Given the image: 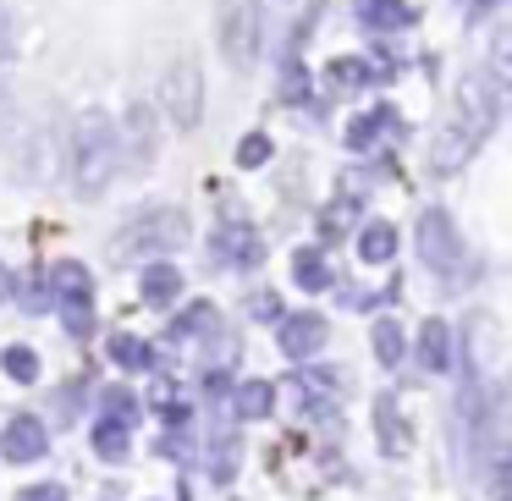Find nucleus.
Instances as JSON below:
<instances>
[{
    "label": "nucleus",
    "instance_id": "b1692460",
    "mask_svg": "<svg viewBox=\"0 0 512 501\" xmlns=\"http://www.w3.org/2000/svg\"><path fill=\"white\" fill-rule=\"evenodd\" d=\"M496 72H501V83H512V34L496 39Z\"/></svg>",
    "mask_w": 512,
    "mask_h": 501
},
{
    "label": "nucleus",
    "instance_id": "1a4fd4ad",
    "mask_svg": "<svg viewBox=\"0 0 512 501\" xmlns=\"http://www.w3.org/2000/svg\"><path fill=\"white\" fill-rule=\"evenodd\" d=\"M221 254L232 259L237 270H254L259 259H265V243H259V232H254L248 221H232V226L221 232Z\"/></svg>",
    "mask_w": 512,
    "mask_h": 501
},
{
    "label": "nucleus",
    "instance_id": "aec40b11",
    "mask_svg": "<svg viewBox=\"0 0 512 501\" xmlns=\"http://www.w3.org/2000/svg\"><path fill=\"white\" fill-rule=\"evenodd\" d=\"M298 281H303V287H309V292L331 281V270H325V259L314 254V248H309V254H298Z\"/></svg>",
    "mask_w": 512,
    "mask_h": 501
},
{
    "label": "nucleus",
    "instance_id": "4be33fe9",
    "mask_svg": "<svg viewBox=\"0 0 512 501\" xmlns=\"http://www.w3.org/2000/svg\"><path fill=\"white\" fill-rule=\"evenodd\" d=\"M94 446H100L105 457H122L127 452V430L122 424H100V430H94Z\"/></svg>",
    "mask_w": 512,
    "mask_h": 501
},
{
    "label": "nucleus",
    "instance_id": "2eb2a0df",
    "mask_svg": "<svg viewBox=\"0 0 512 501\" xmlns=\"http://www.w3.org/2000/svg\"><path fill=\"white\" fill-rule=\"evenodd\" d=\"M237 413H243V419H265L270 413V386L265 380H248V386L237 391Z\"/></svg>",
    "mask_w": 512,
    "mask_h": 501
},
{
    "label": "nucleus",
    "instance_id": "dca6fc26",
    "mask_svg": "<svg viewBox=\"0 0 512 501\" xmlns=\"http://www.w3.org/2000/svg\"><path fill=\"white\" fill-rule=\"evenodd\" d=\"M391 248H397V232H391V226H369V232L358 237V254L375 259V265H380V259H391Z\"/></svg>",
    "mask_w": 512,
    "mask_h": 501
},
{
    "label": "nucleus",
    "instance_id": "f8f14e48",
    "mask_svg": "<svg viewBox=\"0 0 512 501\" xmlns=\"http://www.w3.org/2000/svg\"><path fill=\"white\" fill-rule=\"evenodd\" d=\"M485 490H490V501H512V441L496 446V457L485 468Z\"/></svg>",
    "mask_w": 512,
    "mask_h": 501
},
{
    "label": "nucleus",
    "instance_id": "f3484780",
    "mask_svg": "<svg viewBox=\"0 0 512 501\" xmlns=\"http://www.w3.org/2000/svg\"><path fill=\"white\" fill-rule=\"evenodd\" d=\"M375 353H380V364H397V358H402V331L391 320L375 325Z\"/></svg>",
    "mask_w": 512,
    "mask_h": 501
},
{
    "label": "nucleus",
    "instance_id": "bb28decb",
    "mask_svg": "<svg viewBox=\"0 0 512 501\" xmlns=\"http://www.w3.org/2000/svg\"><path fill=\"white\" fill-rule=\"evenodd\" d=\"M6 292H12V276H6V270H0V298H6Z\"/></svg>",
    "mask_w": 512,
    "mask_h": 501
},
{
    "label": "nucleus",
    "instance_id": "6e6552de",
    "mask_svg": "<svg viewBox=\"0 0 512 501\" xmlns=\"http://www.w3.org/2000/svg\"><path fill=\"white\" fill-rule=\"evenodd\" d=\"M320 347H325V320L320 314H292V320H281V353L314 358Z\"/></svg>",
    "mask_w": 512,
    "mask_h": 501
},
{
    "label": "nucleus",
    "instance_id": "a878e982",
    "mask_svg": "<svg viewBox=\"0 0 512 501\" xmlns=\"http://www.w3.org/2000/svg\"><path fill=\"white\" fill-rule=\"evenodd\" d=\"M265 138H248V144H243V160H248V166H254V160H265Z\"/></svg>",
    "mask_w": 512,
    "mask_h": 501
},
{
    "label": "nucleus",
    "instance_id": "9b49d317",
    "mask_svg": "<svg viewBox=\"0 0 512 501\" xmlns=\"http://www.w3.org/2000/svg\"><path fill=\"white\" fill-rule=\"evenodd\" d=\"M419 358H424V369H446V364H452V331H446V320H424Z\"/></svg>",
    "mask_w": 512,
    "mask_h": 501
},
{
    "label": "nucleus",
    "instance_id": "412c9836",
    "mask_svg": "<svg viewBox=\"0 0 512 501\" xmlns=\"http://www.w3.org/2000/svg\"><path fill=\"white\" fill-rule=\"evenodd\" d=\"M56 292H72V298H83V292H89V270L83 265H56Z\"/></svg>",
    "mask_w": 512,
    "mask_h": 501
},
{
    "label": "nucleus",
    "instance_id": "20e7f679",
    "mask_svg": "<svg viewBox=\"0 0 512 501\" xmlns=\"http://www.w3.org/2000/svg\"><path fill=\"white\" fill-rule=\"evenodd\" d=\"M413 237H419V259L430 270H441V276L457 265V254H463L457 226H452V215H446V210H424L419 215V232H413Z\"/></svg>",
    "mask_w": 512,
    "mask_h": 501
},
{
    "label": "nucleus",
    "instance_id": "9d476101",
    "mask_svg": "<svg viewBox=\"0 0 512 501\" xmlns=\"http://www.w3.org/2000/svg\"><path fill=\"white\" fill-rule=\"evenodd\" d=\"M155 149H160V138H155V111L138 100L133 111H127V155H133V160H155Z\"/></svg>",
    "mask_w": 512,
    "mask_h": 501
},
{
    "label": "nucleus",
    "instance_id": "39448f33",
    "mask_svg": "<svg viewBox=\"0 0 512 501\" xmlns=\"http://www.w3.org/2000/svg\"><path fill=\"white\" fill-rule=\"evenodd\" d=\"M166 111L177 127H199L204 116V78L193 61H177V67L166 72Z\"/></svg>",
    "mask_w": 512,
    "mask_h": 501
},
{
    "label": "nucleus",
    "instance_id": "4468645a",
    "mask_svg": "<svg viewBox=\"0 0 512 501\" xmlns=\"http://www.w3.org/2000/svg\"><path fill=\"white\" fill-rule=\"evenodd\" d=\"M177 287H182L177 265H144V298L149 303H171V298H177Z\"/></svg>",
    "mask_w": 512,
    "mask_h": 501
},
{
    "label": "nucleus",
    "instance_id": "393cba45",
    "mask_svg": "<svg viewBox=\"0 0 512 501\" xmlns=\"http://www.w3.org/2000/svg\"><path fill=\"white\" fill-rule=\"evenodd\" d=\"M17 501H67V490H61V485H28Z\"/></svg>",
    "mask_w": 512,
    "mask_h": 501
},
{
    "label": "nucleus",
    "instance_id": "a211bd4d",
    "mask_svg": "<svg viewBox=\"0 0 512 501\" xmlns=\"http://www.w3.org/2000/svg\"><path fill=\"white\" fill-rule=\"evenodd\" d=\"M111 358H116V364H127V369H144V364H149V347L133 342V336H116V342H111Z\"/></svg>",
    "mask_w": 512,
    "mask_h": 501
},
{
    "label": "nucleus",
    "instance_id": "ddd939ff",
    "mask_svg": "<svg viewBox=\"0 0 512 501\" xmlns=\"http://www.w3.org/2000/svg\"><path fill=\"white\" fill-rule=\"evenodd\" d=\"M375 424H380V446H386V452H402V446H408V424L397 419V402L391 397L375 402Z\"/></svg>",
    "mask_w": 512,
    "mask_h": 501
},
{
    "label": "nucleus",
    "instance_id": "7ed1b4c3",
    "mask_svg": "<svg viewBox=\"0 0 512 501\" xmlns=\"http://www.w3.org/2000/svg\"><path fill=\"white\" fill-rule=\"evenodd\" d=\"M265 50V6L259 0H221V56L248 72Z\"/></svg>",
    "mask_w": 512,
    "mask_h": 501
},
{
    "label": "nucleus",
    "instance_id": "6ab92c4d",
    "mask_svg": "<svg viewBox=\"0 0 512 501\" xmlns=\"http://www.w3.org/2000/svg\"><path fill=\"white\" fill-rule=\"evenodd\" d=\"M6 375L28 386V380H39V358L28 353V347H12V353H6Z\"/></svg>",
    "mask_w": 512,
    "mask_h": 501
},
{
    "label": "nucleus",
    "instance_id": "5701e85b",
    "mask_svg": "<svg viewBox=\"0 0 512 501\" xmlns=\"http://www.w3.org/2000/svg\"><path fill=\"white\" fill-rule=\"evenodd\" d=\"M210 474L221 479V485L237 474V441H221V446H215V457H210Z\"/></svg>",
    "mask_w": 512,
    "mask_h": 501
},
{
    "label": "nucleus",
    "instance_id": "0eeeda50",
    "mask_svg": "<svg viewBox=\"0 0 512 501\" xmlns=\"http://www.w3.org/2000/svg\"><path fill=\"white\" fill-rule=\"evenodd\" d=\"M0 446H6L12 463H34V457H45L50 435H45V424H39L34 413H17V419L6 424V435H0Z\"/></svg>",
    "mask_w": 512,
    "mask_h": 501
},
{
    "label": "nucleus",
    "instance_id": "f257e3e1",
    "mask_svg": "<svg viewBox=\"0 0 512 501\" xmlns=\"http://www.w3.org/2000/svg\"><path fill=\"white\" fill-rule=\"evenodd\" d=\"M490 127H496V89H490L485 78H468L463 89H457V105H452V116H446L435 149H430V166L441 171V177L457 171L479 144H485Z\"/></svg>",
    "mask_w": 512,
    "mask_h": 501
},
{
    "label": "nucleus",
    "instance_id": "f03ea898",
    "mask_svg": "<svg viewBox=\"0 0 512 501\" xmlns=\"http://www.w3.org/2000/svg\"><path fill=\"white\" fill-rule=\"evenodd\" d=\"M116 155H122V133L111 127V116L83 111L78 122H72V177H78L83 199H94V193L116 177Z\"/></svg>",
    "mask_w": 512,
    "mask_h": 501
},
{
    "label": "nucleus",
    "instance_id": "423d86ee",
    "mask_svg": "<svg viewBox=\"0 0 512 501\" xmlns=\"http://www.w3.org/2000/svg\"><path fill=\"white\" fill-rule=\"evenodd\" d=\"M182 243V215L177 210H155V215H133L122 237H116V254H133V248H171Z\"/></svg>",
    "mask_w": 512,
    "mask_h": 501
}]
</instances>
